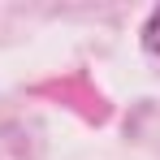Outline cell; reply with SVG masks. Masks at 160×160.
<instances>
[{"label": "cell", "mask_w": 160, "mask_h": 160, "mask_svg": "<svg viewBox=\"0 0 160 160\" xmlns=\"http://www.w3.org/2000/svg\"><path fill=\"white\" fill-rule=\"evenodd\" d=\"M143 43H147V52L160 56V9H152V18H147V26H143Z\"/></svg>", "instance_id": "2"}, {"label": "cell", "mask_w": 160, "mask_h": 160, "mask_svg": "<svg viewBox=\"0 0 160 160\" xmlns=\"http://www.w3.org/2000/svg\"><path fill=\"white\" fill-rule=\"evenodd\" d=\"M35 95H48V100H56V104L74 108L82 121H91V126H104V121H108V100L91 87L87 74H61V78H48V82L35 87Z\"/></svg>", "instance_id": "1"}]
</instances>
